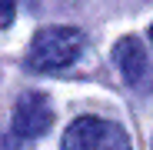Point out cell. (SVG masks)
Returning a JSON list of instances; mask_svg holds the SVG:
<instances>
[{"label":"cell","mask_w":153,"mask_h":150,"mask_svg":"<svg viewBox=\"0 0 153 150\" xmlns=\"http://www.w3.org/2000/svg\"><path fill=\"white\" fill-rule=\"evenodd\" d=\"M80 50H83V34L76 27H43L33 34L27 47V67L37 73L63 70L80 57Z\"/></svg>","instance_id":"6da1fadb"},{"label":"cell","mask_w":153,"mask_h":150,"mask_svg":"<svg viewBox=\"0 0 153 150\" xmlns=\"http://www.w3.org/2000/svg\"><path fill=\"white\" fill-rule=\"evenodd\" d=\"M63 150H130V137L113 120L76 117L63 134Z\"/></svg>","instance_id":"7a4b0ae2"},{"label":"cell","mask_w":153,"mask_h":150,"mask_svg":"<svg viewBox=\"0 0 153 150\" xmlns=\"http://www.w3.org/2000/svg\"><path fill=\"white\" fill-rule=\"evenodd\" d=\"M50 123H53V107H50V100L40 90L20 93V100L13 104V120H10L13 134L23 137V140H37V137H43L50 130Z\"/></svg>","instance_id":"3957f363"},{"label":"cell","mask_w":153,"mask_h":150,"mask_svg":"<svg viewBox=\"0 0 153 150\" xmlns=\"http://www.w3.org/2000/svg\"><path fill=\"white\" fill-rule=\"evenodd\" d=\"M113 60L123 73V80L130 87H143L146 77H150V60H146V50L137 37H123L117 47H113Z\"/></svg>","instance_id":"277c9868"},{"label":"cell","mask_w":153,"mask_h":150,"mask_svg":"<svg viewBox=\"0 0 153 150\" xmlns=\"http://www.w3.org/2000/svg\"><path fill=\"white\" fill-rule=\"evenodd\" d=\"M17 13V0H0V30H7Z\"/></svg>","instance_id":"5b68a950"},{"label":"cell","mask_w":153,"mask_h":150,"mask_svg":"<svg viewBox=\"0 0 153 150\" xmlns=\"http://www.w3.org/2000/svg\"><path fill=\"white\" fill-rule=\"evenodd\" d=\"M150 40H153V27H150Z\"/></svg>","instance_id":"8992f818"}]
</instances>
